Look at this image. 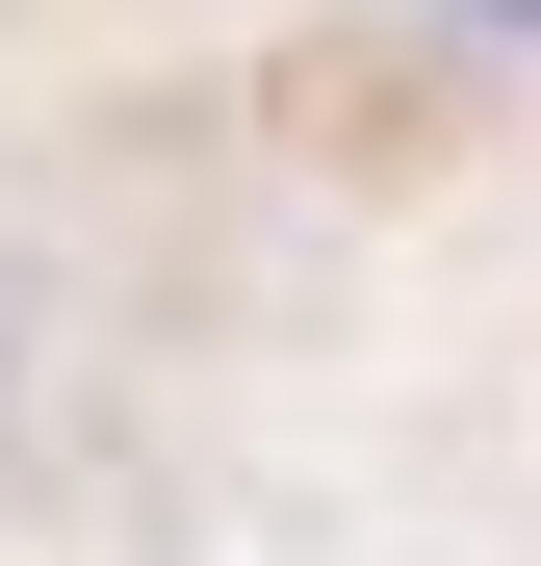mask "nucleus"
<instances>
[{
	"instance_id": "obj_1",
	"label": "nucleus",
	"mask_w": 541,
	"mask_h": 566,
	"mask_svg": "<svg viewBox=\"0 0 541 566\" xmlns=\"http://www.w3.org/2000/svg\"><path fill=\"white\" fill-rule=\"evenodd\" d=\"M52 438H77V232L0 180V490H27Z\"/></svg>"
}]
</instances>
